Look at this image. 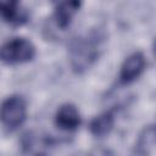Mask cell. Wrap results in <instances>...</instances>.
Segmentation results:
<instances>
[{
    "label": "cell",
    "mask_w": 156,
    "mask_h": 156,
    "mask_svg": "<svg viewBox=\"0 0 156 156\" xmlns=\"http://www.w3.org/2000/svg\"><path fill=\"white\" fill-rule=\"evenodd\" d=\"M146 67V60L143 52L135 51L129 55L121 66L118 80L122 85H127L136 80Z\"/></svg>",
    "instance_id": "cell-4"
},
{
    "label": "cell",
    "mask_w": 156,
    "mask_h": 156,
    "mask_svg": "<svg viewBox=\"0 0 156 156\" xmlns=\"http://www.w3.org/2000/svg\"><path fill=\"white\" fill-rule=\"evenodd\" d=\"M82 123L78 108L72 104L61 105L55 115V124L58 129L65 132L76 130Z\"/></svg>",
    "instance_id": "cell-5"
},
{
    "label": "cell",
    "mask_w": 156,
    "mask_h": 156,
    "mask_svg": "<svg viewBox=\"0 0 156 156\" xmlns=\"http://www.w3.org/2000/svg\"><path fill=\"white\" fill-rule=\"evenodd\" d=\"M101 40V35L98 32H91L73 41L69 50V58L72 67L77 72L89 68L95 62L99 57Z\"/></svg>",
    "instance_id": "cell-1"
},
{
    "label": "cell",
    "mask_w": 156,
    "mask_h": 156,
    "mask_svg": "<svg viewBox=\"0 0 156 156\" xmlns=\"http://www.w3.org/2000/svg\"><path fill=\"white\" fill-rule=\"evenodd\" d=\"M115 123V116L112 111H106L99 116H96L95 118L91 119L90 122V132L93 135L95 136H105L106 134H108L113 127Z\"/></svg>",
    "instance_id": "cell-8"
},
{
    "label": "cell",
    "mask_w": 156,
    "mask_h": 156,
    "mask_svg": "<svg viewBox=\"0 0 156 156\" xmlns=\"http://www.w3.org/2000/svg\"><path fill=\"white\" fill-rule=\"evenodd\" d=\"M0 18L9 24L20 26L28 16L21 6V0H0Z\"/></svg>",
    "instance_id": "cell-7"
},
{
    "label": "cell",
    "mask_w": 156,
    "mask_h": 156,
    "mask_svg": "<svg viewBox=\"0 0 156 156\" xmlns=\"http://www.w3.org/2000/svg\"><path fill=\"white\" fill-rule=\"evenodd\" d=\"M34 44L26 38L16 37L0 45V61L5 65H21L34 58Z\"/></svg>",
    "instance_id": "cell-2"
},
{
    "label": "cell",
    "mask_w": 156,
    "mask_h": 156,
    "mask_svg": "<svg viewBox=\"0 0 156 156\" xmlns=\"http://www.w3.org/2000/svg\"><path fill=\"white\" fill-rule=\"evenodd\" d=\"M27 118V102L21 95H11L0 104V123L7 130H16Z\"/></svg>",
    "instance_id": "cell-3"
},
{
    "label": "cell",
    "mask_w": 156,
    "mask_h": 156,
    "mask_svg": "<svg viewBox=\"0 0 156 156\" xmlns=\"http://www.w3.org/2000/svg\"><path fill=\"white\" fill-rule=\"evenodd\" d=\"M80 6L82 0H57L54 10V18L57 27L61 29L67 28Z\"/></svg>",
    "instance_id": "cell-6"
},
{
    "label": "cell",
    "mask_w": 156,
    "mask_h": 156,
    "mask_svg": "<svg viewBox=\"0 0 156 156\" xmlns=\"http://www.w3.org/2000/svg\"><path fill=\"white\" fill-rule=\"evenodd\" d=\"M155 146V129L152 126L146 127L140 134L136 144V152L140 155H150L154 152Z\"/></svg>",
    "instance_id": "cell-9"
}]
</instances>
